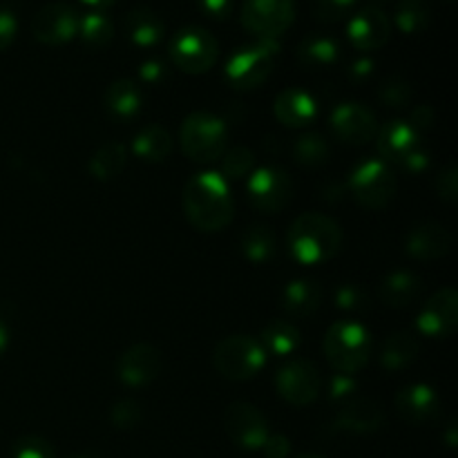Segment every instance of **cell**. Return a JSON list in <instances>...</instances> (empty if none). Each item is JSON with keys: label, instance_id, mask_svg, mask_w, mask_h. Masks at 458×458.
Here are the masks:
<instances>
[{"label": "cell", "instance_id": "cell-1", "mask_svg": "<svg viewBox=\"0 0 458 458\" xmlns=\"http://www.w3.org/2000/svg\"><path fill=\"white\" fill-rule=\"evenodd\" d=\"M183 213L195 228L217 233L235 217L231 186L217 173H199L183 188Z\"/></svg>", "mask_w": 458, "mask_h": 458}, {"label": "cell", "instance_id": "cell-2", "mask_svg": "<svg viewBox=\"0 0 458 458\" xmlns=\"http://www.w3.org/2000/svg\"><path fill=\"white\" fill-rule=\"evenodd\" d=\"M343 246V228L329 215L304 213L291 224L289 249L298 262L320 264L334 258Z\"/></svg>", "mask_w": 458, "mask_h": 458}, {"label": "cell", "instance_id": "cell-3", "mask_svg": "<svg viewBox=\"0 0 458 458\" xmlns=\"http://www.w3.org/2000/svg\"><path fill=\"white\" fill-rule=\"evenodd\" d=\"M325 356L340 374H356L371 358V334L352 320L335 322L325 335Z\"/></svg>", "mask_w": 458, "mask_h": 458}, {"label": "cell", "instance_id": "cell-4", "mask_svg": "<svg viewBox=\"0 0 458 458\" xmlns=\"http://www.w3.org/2000/svg\"><path fill=\"white\" fill-rule=\"evenodd\" d=\"M179 141L188 159L197 164H213L226 152V123L210 112H192L182 123Z\"/></svg>", "mask_w": 458, "mask_h": 458}, {"label": "cell", "instance_id": "cell-5", "mask_svg": "<svg viewBox=\"0 0 458 458\" xmlns=\"http://www.w3.org/2000/svg\"><path fill=\"white\" fill-rule=\"evenodd\" d=\"M277 54H280V43L277 40L258 38L255 43L235 49L228 56L226 67H224L226 81L237 89L259 88L273 74Z\"/></svg>", "mask_w": 458, "mask_h": 458}, {"label": "cell", "instance_id": "cell-6", "mask_svg": "<svg viewBox=\"0 0 458 458\" xmlns=\"http://www.w3.org/2000/svg\"><path fill=\"white\" fill-rule=\"evenodd\" d=\"M267 362L262 343L253 335H231L224 338L213 352V365L226 380H250Z\"/></svg>", "mask_w": 458, "mask_h": 458}, {"label": "cell", "instance_id": "cell-7", "mask_svg": "<svg viewBox=\"0 0 458 458\" xmlns=\"http://www.w3.org/2000/svg\"><path fill=\"white\" fill-rule=\"evenodd\" d=\"M170 58L188 74H204L213 70L219 58V43L208 30L197 25L182 27L168 45Z\"/></svg>", "mask_w": 458, "mask_h": 458}, {"label": "cell", "instance_id": "cell-8", "mask_svg": "<svg viewBox=\"0 0 458 458\" xmlns=\"http://www.w3.org/2000/svg\"><path fill=\"white\" fill-rule=\"evenodd\" d=\"M353 199L371 210H380L396 197L398 182L383 159H365L349 174Z\"/></svg>", "mask_w": 458, "mask_h": 458}, {"label": "cell", "instance_id": "cell-9", "mask_svg": "<svg viewBox=\"0 0 458 458\" xmlns=\"http://www.w3.org/2000/svg\"><path fill=\"white\" fill-rule=\"evenodd\" d=\"M295 21V0H244L242 25L259 40H277Z\"/></svg>", "mask_w": 458, "mask_h": 458}, {"label": "cell", "instance_id": "cell-10", "mask_svg": "<svg viewBox=\"0 0 458 458\" xmlns=\"http://www.w3.org/2000/svg\"><path fill=\"white\" fill-rule=\"evenodd\" d=\"M246 195L258 210L276 213V210L284 208L293 197V182L284 170L267 165L250 174L246 182Z\"/></svg>", "mask_w": 458, "mask_h": 458}, {"label": "cell", "instance_id": "cell-11", "mask_svg": "<svg viewBox=\"0 0 458 458\" xmlns=\"http://www.w3.org/2000/svg\"><path fill=\"white\" fill-rule=\"evenodd\" d=\"M224 429L242 450H262L268 438V423L258 407L249 403H231L224 411Z\"/></svg>", "mask_w": 458, "mask_h": 458}, {"label": "cell", "instance_id": "cell-12", "mask_svg": "<svg viewBox=\"0 0 458 458\" xmlns=\"http://www.w3.org/2000/svg\"><path fill=\"white\" fill-rule=\"evenodd\" d=\"M277 394L295 407H307L320 396V371L309 360H291L276 376Z\"/></svg>", "mask_w": 458, "mask_h": 458}, {"label": "cell", "instance_id": "cell-13", "mask_svg": "<svg viewBox=\"0 0 458 458\" xmlns=\"http://www.w3.org/2000/svg\"><path fill=\"white\" fill-rule=\"evenodd\" d=\"M419 331L428 338L443 340L454 335L458 327V293L454 289H441L425 302L419 313Z\"/></svg>", "mask_w": 458, "mask_h": 458}, {"label": "cell", "instance_id": "cell-14", "mask_svg": "<svg viewBox=\"0 0 458 458\" xmlns=\"http://www.w3.org/2000/svg\"><path fill=\"white\" fill-rule=\"evenodd\" d=\"M31 34L43 45L70 43L79 34V13L72 4L54 3L40 9L31 22Z\"/></svg>", "mask_w": 458, "mask_h": 458}, {"label": "cell", "instance_id": "cell-15", "mask_svg": "<svg viewBox=\"0 0 458 458\" xmlns=\"http://www.w3.org/2000/svg\"><path fill=\"white\" fill-rule=\"evenodd\" d=\"M331 130L340 141L365 146L378 134V121L374 112L360 103H343L331 112Z\"/></svg>", "mask_w": 458, "mask_h": 458}, {"label": "cell", "instance_id": "cell-16", "mask_svg": "<svg viewBox=\"0 0 458 458\" xmlns=\"http://www.w3.org/2000/svg\"><path fill=\"white\" fill-rule=\"evenodd\" d=\"M347 38L360 52H374L392 38V22L378 7H362L347 25Z\"/></svg>", "mask_w": 458, "mask_h": 458}, {"label": "cell", "instance_id": "cell-17", "mask_svg": "<svg viewBox=\"0 0 458 458\" xmlns=\"http://www.w3.org/2000/svg\"><path fill=\"white\" fill-rule=\"evenodd\" d=\"M161 365L164 360H161L159 349L141 343L121 353L116 362V376L128 387H143L161 374Z\"/></svg>", "mask_w": 458, "mask_h": 458}, {"label": "cell", "instance_id": "cell-18", "mask_svg": "<svg viewBox=\"0 0 458 458\" xmlns=\"http://www.w3.org/2000/svg\"><path fill=\"white\" fill-rule=\"evenodd\" d=\"M385 423V410L378 401L365 396H352L340 405L334 428L352 434L378 432Z\"/></svg>", "mask_w": 458, "mask_h": 458}, {"label": "cell", "instance_id": "cell-19", "mask_svg": "<svg viewBox=\"0 0 458 458\" xmlns=\"http://www.w3.org/2000/svg\"><path fill=\"white\" fill-rule=\"evenodd\" d=\"M396 410L410 425H425L441 414V398L428 385H410L398 392Z\"/></svg>", "mask_w": 458, "mask_h": 458}, {"label": "cell", "instance_id": "cell-20", "mask_svg": "<svg viewBox=\"0 0 458 458\" xmlns=\"http://www.w3.org/2000/svg\"><path fill=\"white\" fill-rule=\"evenodd\" d=\"M419 143L420 132L410 125V121H389L383 130H378V152L385 164H403L407 155L420 148Z\"/></svg>", "mask_w": 458, "mask_h": 458}, {"label": "cell", "instance_id": "cell-21", "mask_svg": "<svg viewBox=\"0 0 458 458\" xmlns=\"http://www.w3.org/2000/svg\"><path fill=\"white\" fill-rule=\"evenodd\" d=\"M405 249L414 259H438L450 253L452 233L437 222L419 224L407 235Z\"/></svg>", "mask_w": 458, "mask_h": 458}, {"label": "cell", "instance_id": "cell-22", "mask_svg": "<svg viewBox=\"0 0 458 458\" xmlns=\"http://www.w3.org/2000/svg\"><path fill=\"white\" fill-rule=\"evenodd\" d=\"M273 110H276L280 123L289 125V128H304L318 116V103L307 89L289 88L277 94Z\"/></svg>", "mask_w": 458, "mask_h": 458}, {"label": "cell", "instance_id": "cell-23", "mask_svg": "<svg viewBox=\"0 0 458 458\" xmlns=\"http://www.w3.org/2000/svg\"><path fill=\"white\" fill-rule=\"evenodd\" d=\"M125 34L139 47H152L165 34V25L159 13L148 7H137L125 16Z\"/></svg>", "mask_w": 458, "mask_h": 458}, {"label": "cell", "instance_id": "cell-24", "mask_svg": "<svg viewBox=\"0 0 458 458\" xmlns=\"http://www.w3.org/2000/svg\"><path fill=\"white\" fill-rule=\"evenodd\" d=\"M322 302V289L313 280H293L284 289L282 304L291 318H309Z\"/></svg>", "mask_w": 458, "mask_h": 458}, {"label": "cell", "instance_id": "cell-25", "mask_svg": "<svg viewBox=\"0 0 458 458\" xmlns=\"http://www.w3.org/2000/svg\"><path fill=\"white\" fill-rule=\"evenodd\" d=\"M340 58L338 40L327 34H309L298 45V61L300 65L309 70H322V67L334 65Z\"/></svg>", "mask_w": 458, "mask_h": 458}, {"label": "cell", "instance_id": "cell-26", "mask_svg": "<svg viewBox=\"0 0 458 458\" xmlns=\"http://www.w3.org/2000/svg\"><path fill=\"white\" fill-rule=\"evenodd\" d=\"M106 107L114 119L130 121L141 110V92L130 79H119L107 88Z\"/></svg>", "mask_w": 458, "mask_h": 458}, {"label": "cell", "instance_id": "cell-27", "mask_svg": "<svg viewBox=\"0 0 458 458\" xmlns=\"http://www.w3.org/2000/svg\"><path fill=\"white\" fill-rule=\"evenodd\" d=\"M420 280L410 271L389 273L380 284V300L389 307H407L414 302L420 293Z\"/></svg>", "mask_w": 458, "mask_h": 458}, {"label": "cell", "instance_id": "cell-28", "mask_svg": "<svg viewBox=\"0 0 458 458\" xmlns=\"http://www.w3.org/2000/svg\"><path fill=\"white\" fill-rule=\"evenodd\" d=\"M132 150L137 152L143 161L159 164V161L168 159V155L173 152V137H170L161 125H148V128H143L141 132L134 137Z\"/></svg>", "mask_w": 458, "mask_h": 458}, {"label": "cell", "instance_id": "cell-29", "mask_svg": "<svg viewBox=\"0 0 458 458\" xmlns=\"http://www.w3.org/2000/svg\"><path fill=\"white\" fill-rule=\"evenodd\" d=\"M416 356H419V340L407 331H398L385 343L380 362H383L385 369L401 371L410 367L416 360Z\"/></svg>", "mask_w": 458, "mask_h": 458}, {"label": "cell", "instance_id": "cell-30", "mask_svg": "<svg viewBox=\"0 0 458 458\" xmlns=\"http://www.w3.org/2000/svg\"><path fill=\"white\" fill-rule=\"evenodd\" d=\"M125 161H128V152H125L123 143H103L89 159V173L98 182H110V179L119 177L121 170L125 168Z\"/></svg>", "mask_w": 458, "mask_h": 458}, {"label": "cell", "instance_id": "cell-31", "mask_svg": "<svg viewBox=\"0 0 458 458\" xmlns=\"http://www.w3.org/2000/svg\"><path fill=\"white\" fill-rule=\"evenodd\" d=\"M262 347L276 356H291L300 347L298 327L286 320H273L262 331Z\"/></svg>", "mask_w": 458, "mask_h": 458}, {"label": "cell", "instance_id": "cell-32", "mask_svg": "<svg viewBox=\"0 0 458 458\" xmlns=\"http://www.w3.org/2000/svg\"><path fill=\"white\" fill-rule=\"evenodd\" d=\"M79 34L85 45L101 49L107 47L114 38V25L103 12H88L83 18H79Z\"/></svg>", "mask_w": 458, "mask_h": 458}, {"label": "cell", "instance_id": "cell-33", "mask_svg": "<svg viewBox=\"0 0 458 458\" xmlns=\"http://www.w3.org/2000/svg\"><path fill=\"white\" fill-rule=\"evenodd\" d=\"M240 246L250 262H267L276 253V233L268 226H253L242 235Z\"/></svg>", "mask_w": 458, "mask_h": 458}, {"label": "cell", "instance_id": "cell-34", "mask_svg": "<svg viewBox=\"0 0 458 458\" xmlns=\"http://www.w3.org/2000/svg\"><path fill=\"white\" fill-rule=\"evenodd\" d=\"M429 7L425 0H401L396 7V27L403 34H419L428 30Z\"/></svg>", "mask_w": 458, "mask_h": 458}, {"label": "cell", "instance_id": "cell-35", "mask_svg": "<svg viewBox=\"0 0 458 458\" xmlns=\"http://www.w3.org/2000/svg\"><path fill=\"white\" fill-rule=\"evenodd\" d=\"M293 155L300 165L318 168V165H325L327 159H329V143L325 141L322 134H304L295 141Z\"/></svg>", "mask_w": 458, "mask_h": 458}, {"label": "cell", "instance_id": "cell-36", "mask_svg": "<svg viewBox=\"0 0 458 458\" xmlns=\"http://www.w3.org/2000/svg\"><path fill=\"white\" fill-rule=\"evenodd\" d=\"M253 165H255V155L253 150L246 146L231 148L226 155H222V173L226 174L228 179L249 177Z\"/></svg>", "mask_w": 458, "mask_h": 458}, {"label": "cell", "instance_id": "cell-37", "mask_svg": "<svg viewBox=\"0 0 458 458\" xmlns=\"http://www.w3.org/2000/svg\"><path fill=\"white\" fill-rule=\"evenodd\" d=\"M358 0H313V16L320 22H340L353 12Z\"/></svg>", "mask_w": 458, "mask_h": 458}, {"label": "cell", "instance_id": "cell-38", "mask_svg": "<svg viewBox=\"0 0 458 458\" xmlns=\"http://www.w3.org/2000/svg\"><path fill=\"white\" fill-rule=\"evenodd\" d=\"M141 419H143L141 405H139L137 401H130V398L116 403L110 411L112 425H114L116 429H123V432L137 428V425L141 423Z\"/></svg>", "mask_w": 458, "mask_h": 458}, {"label": "cell", "instance_id": "cell-39", "mask_svg": "<svg viewBox=\"0 0 458 458\" xmlns=\"http://www.w3.org/2000/svg\"><path fill=\"white\" fill-rule=\"evenodd\" d=\"M380 101L389 107H405L411 101V85L401 76H392L380 88Z\"/></svg>", "mask_w": 458, "mask_h": 458}, {"label": "cell", "instance_id": "cell-40", "mask_svg": "<svg viewBox=\"0 0 458 458\" xmlns=\"http://www.w3.org/2000/svg\"><path fill=\"white\" fill-rule=\"evenodd\" d=\"M12 458H56L52 443L40 437H22L12 447Z\"/></svg>", "mask_w": 458, "mask_h": 458}, {"label": "cell", "instance_id": "cell-41", "mask_svg": "<svg viewBox=\"0 0 458 458\" xmlns=\"http://www.w3.org/2000/svg\"><path fill=\"white\" fill-rule=\"evenodd\" d=\"M438 197H441L443 201H447V204L454 206L458 201V173L454 165H447L445 170L441 173V177H438Z\"/></svg>", "mask_w": 458, "mask_h": 458}, {"label": "cell", "instance_id": "cell-42", "mask_svg": "<svg viewBox=\"0 0 458 458\" xmlns=\"http://www.w3.org/2000/svg\"><path fill=\"white\" fill-rule=\"evenodd\" d=\"M16 34H18L16 13H13L12 9L0 4V52H4V49L13 43Z\"/></svg>", "mask_w": 458, "mask_h": 458}, {"label": "cell", "instance_id": "cell-43", "mask_svg": "<svg viewBox=\"0 0 458 458\" xmlns=\"http://www.w3.org/2000/svg\"><path fill=\"white\" fill-rule=\"evenodd\" d=\"M335 304L344 311H356V309L365 307V293H362L358 286L347 284V286H340L335 291Z\"/></svg>", "mask_w": 458, "mask_h": 458}, {"label": "cell", "instance_id": "cell-44", "mask_svg": "<svg viewBox=\"0 0 458 458\" xmlns=\"http://www.w3.org/2000/svg\"><path fill=\"white\" fill-rule=\"evenodd\" d=\"M262 452L267 458H286L291 454V441L284 434H268L264 441Z\"/></svg>", "mask_w": 458, "mask_h": 458}, {"label": "cell", "instance_id": "cell-45", "mask_svg": "<svg viewBox=\"0 0 458 458\" xmlns=\"http://www.w3.org/2000/svg\"><path fill=\"white\" fill-rule=\"evenodd\" d=\"M356 392V380L347 374H338L334 380H331V398L335 401H347V398L353 396Z\"/></svg>", "mask_w": 458, "mask_h": 458}, {"label": "cell", "instance_id": "cell-46", "mask_svg": "<svg viewBox=\"0 0 458 458\" xmlns=\"http://www.w3.org/2000/svg\"><path fill=\"white\" fill-rule=\"evenodd\" d=\"M197 7L206 13V16L215 18V21H224L231 13L233 0H197Z\"/></svg>", "mask_w": 458, "mask_h": 458}, {"label": "cell", "instance_id": "cell-47", "mask_svg": "<svg viewBox=\"0 0 458 458\" xmlns=\"http://www.w3.org/2000/svg\"><path fill=\"white\" fill-rule=\"evenodd\" d=\"M428 165H429V155L425 150H420V148H416L411 155L405 157V161L401 164V168H405L407 173L416 174V173H423Z\"/></svg>", "mask_w": 458, "mask_h": 458}, {"label": "cell", "instance_id": "cell-48", "mask_svg": "<svg viewBox=\"0 0 458 458\" xmlns=\"http://www.w3.org/2000/svg\"><path fill=\"white\" fill-rule=\"evenodd\" d=\"M139 74H141V79L148 81V83H159V81L164 79L165 70H164V65L157 61V58H150V61L143 63L141 70H139Z\"/></svg>", "mask_w": 458, "mask_h": 458}, {"label": "cell", "instance_id": "cell-49", "mask_svg": "<svg viewBox=\"0 0 458 458\" xmlns=\"http://www.w3.org/2000/svg\"><path fill=\"white\" fill-rule=\"evenodd\" d=\"M434 123V112H432V107H428V106H420V107H416L414 112H411V116H410V125H414L416 130H423V128H429V125Z\"/></svg>", "mask_w": 458, "mask_h": 458}, {"label": "cell", "instance_id": "cell-50", "mask_svg": "<svg viewBox=\"0 0 458 458\" xmlns=\"http://www.w3.org/2000/svg\"><path fill=\"white\" fill-rule=\"evenodd\" d=\"M371 72H374V61L367 56L356 58L352 63V67H349V76L352 79H367V76H371Z\"/></svg>", "mask_w": 458, "mask_h": 458}, {"label": "cell", "instance_id": "cell-51", "mask_svg": "<svg viewBox=\"0 0 458 458\" xmlns=\"http://www.w3.org/2000/svg\"><path fill=\"white\" fill-rule=\"evenodd\" d=\"M81 3L92 7V12H103V9H110L116 0H81Z\"/></svg>", "mask_w": 458, "mask_h": 458}, {"label": "cell", "instance_id": "cell-52", "mask_svg": "<svg viewBox=\"0 0 458 458\" xmlns=\"http://www.w3.org/2000/svg\"><path fill=\"white\" fill-rule=\"evenodd\" d=\"M7 344H9V329L3 320H0V356L7 352Z\"/></svg>", "mask_w": 458, "mask_h": 458}, {"label": "cell", "instance_id": "cell-53", "mask_svg": "<svg viewBox=\"0 0 458 458\" xmlns=\"http://www.w3.org/2000/svg\"><path fill=\"white\" fill-rule=\"evenodd\" d=\"M298 458H322V456H318V454H300Z\"/></svg>", "mask_w": 458, "mask_h": 458}, {"label": "cell", "instance_id": "cell-54", "mask_svg": "<svg viewBox=\"0 0 458 458\" xmlns=\"http://www.w3.org/2000/svg\"><path fill=\"white\" fill-rule=\"evenodd\" d=\"M74 458H88V456H74Z\"/></svg>", "mask_w": 458, "mask_h": 458}, {"label": "cell", "instance_id": "cell-55", "mask_svg": "<svg viewBox=\"0 0 458 458\" xmlns=\"http://www.w3.org/2000/svg\"><path fill=\"white\" fill-rule=\"evenodd\" d=\"M450 3H454V0H450Z\"/></svg>", "mask_w": 458, "mask_h": 458}]
</instances>
